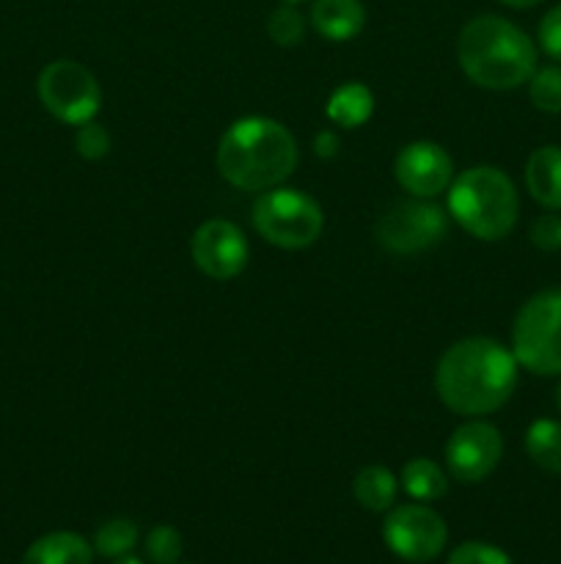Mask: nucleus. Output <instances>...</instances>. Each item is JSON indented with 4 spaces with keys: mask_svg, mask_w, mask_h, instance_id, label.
<instances>
[{
    "mask_svg": "<svg viewBox=\"0 0 561 564\" xmlns=\"http://www.w3.org/2000/svg\"><path fill=\"white\" fill-rule=\"evenodd\" d=\"M515 352L487 336H471L440 358L435 389L443 405L460 416H487L504 408L517 386Z\"/></svg>",
    "mask_w": 561,
    "mask_h": 564,
    "instance_id": "1",
    "label": "nucleus"
},
{
    "mask_svg": "<svg viewBox=\"0 0 561 564\" xmlns=\"http://www.w3.org/2000/svg\"><path fill=\"white\" fill-rule=\"evenodd\" d=\"M220 176L248 193L284 185L297 165V141L280 121L248 116L223 132L215 154Z\"/></svg>",
    "mask_w": 561,
    "mask_h": 564,
    "instance_id": "2",
    "label": "nucleus"
},
{
    "mask_svg": "<svg viewBox=\"0 0 561 564\" xmlns=\"http://www.w3.org/2000/svg\"><path fill=\"white\" fill-rule=\"evenodd\" d=\"M457 58L462 72L490 91H512L537 72V47L531 36L495 14L476 17L462 28Z\"/></svg>",
    "mask_w": 561,
    "mask_h": 564,
    "instance_id": "3",
    "label": "nucleus"
},
{
    "mask_svg": "<svg viewBox=\"0 0 561 564\" xmlns=\"http://www.w3.org/2000/svg\"><path fill=\"white\" fill-rule=\"evenodd\" d=\"M449 213L471 237L495 242L515 229L520 198L504 171L495 165H473L449 185Z\"/></svg>",
    "mask_w": 561,
    "mask_h": 564,
    "instance_id": "4",
    "label": "nucleus"
},
{
    "mask_svg": "<svg viewBox=\"0 0 561 564\" xmlns=\"http://www.w3.org/2000/svg\"><path fill=\"white\" fill-rule=\"evenodd\" d=\"M512 352L531 375H561V290H544L522 303L512 328Z\"/></svg>",
    "mask_w": 561,
    "mask_h": 564,
    "instance_id": "5",
    "label": "nucleus"
},
{
    "mask_svg": "<svg viewBox=\"0 0 561 564\" xmlns=\"http://www.w3.org/2000/svg\"><path fill=\"white\" fill-rule=\"evenodd\" d=\"M253 226L270 246L300 251L319 240L324 229V215L308 193L278 185L256 198Z\"/></svg>",
    "mask_w": 561,
    "mask_h": 564,
    "instance_id": "6",
    "label": "nucleus"
},
{
    "mask_svg": "<svg viewBox=\"0 0 561 564\" xmlns=\"http://www.w3.org/2000/svg\"><path fill=\"white\" fill-rule=\"evenodd\" d=\"M36 91L44 108L64 124H86L102 105V88L97 77L77 61L61 58L44 66L36 80Z\"/></svg>",
    "mask_w": 561,
    "mask_h": 564,
    "instance_id": "7",
    "label": "nucleus"
},
{
    "mask_svg": "<svg viewBox=\"0 0 561 564\" xmlns=\"http://www.w3.org/2000/svg\"><path fill=\"white\" fill-rule=\"evenodd\" d=\"M449 231V218L438 204L421 202H399L380 218L377 237L385 251L399 253H421L427 248L438 246Z\"/></svg>",
    "mask_w": 561,
    "mask_h": 564,
    "instance_id": "8",
    "label": "nucleus"
},
{
    "mask_svg": "<svg viewBox=\"0 0 561 564\" xmlns=\"http://www.w3.org/2000/svg\"><path fill=\"white\" fill-rule=\"evenodd\" d=\"M383 540L399 560L432 562L446 549L449 529L435 510L421 505H405L388 512L383 523Z\"/></svg>",
    "mask_w": 561,
    "mask_h": 564,
    "instance_id": "9",
    "label": "nucleus"
},
{
    "mask_svg": "<svg viewBox=\"0 0 561 564\" xmlns=\"http://www.w3.org/2000/svg\"><path fill=\"white\" fill-rule=\"evenodd\" d=\"M504 455V438L487 422H468L451 433L446 444V466L451 477L473 485L487 479Z\"/></svg>",
    "mask_w": 561,
    "mask_h": 564,
    "instance_id": "10",
    "label": "nucleus"
},
{
    "mask_svg": "<svg viewBox=\"0 0 561 564\" xmlns=\"http://www.w3.org/2000/svg\"><path fill=\"white\" fill-rule=\"evenodd\" d=\"M190 253L204 275L215 281H229L245 270L251 248L240 226L215 218L198 226L190 240Z\"/></svg>",
    "mask_w": 561,
    "mask_h": 564,
    "instance_id": "11",
    "label": "nucleus"
},
{
    "mask_svg": "<svg viewBox=\"0 0 561 564\" xmlns=\"http://www.w3.org/2000/svg\"><path fill=\"white\" fill-rule=\"evenodd\" d=\"M394 174L413 198H435L454 182V163L438 143L416 141L396 154Z\"/></svg>",
    "mask_w": 561,
    "mask_h": 564,
    "instance_id": "12",
    "label": "nucleus"
},
{
    "mask_svg": "<svg viewBox=\"0 0 561 564\" xmlns=\"http://www.w3.org/2000/svg\"><path fill=\"white\" fill-rule=\"evenodd\" d=\"M311 25L330 42H350L366 25V9L361 0H314Z\"/></svg>",
    "mask_w": 561,
    "mask_h": 564,
    "instance_id": "13",
    "label": "nucleus"
},
{
    "mask_svg": "<svg viewBox=\"0 0 561 564\" xmlns=\"http://www.w3.org/2000/svg\"><path fill=\"white\" fill-rule=\"evenodd\" d=\"M526 187L534 202L561 213V147L534 149L526 163Z\"/></svg>",
    "mask_w": 561,
    "mask_h": 564,
    "instance_id": "14",
    "label": "nucleus"
},
{
    "mask_svg": "<svg viewBox=\"0 0 561 564\" xmlns=\"http://www.w3.org/2000/svg\"><path fill=\"white\" fill-rule=\"evenodd\" d=\"M94 549L75 532H50L31 543L22 564H91Z\"/></svg>",
    "mask_w": 561,
    "mask_h": 564,
    "instance_id": "15",
    "label": "nucleus"
},
{
    "mask_svg": "<svg viewBox=\"0 0 561 564\" xmlns=\"http://www.w3.org/2000/svg\"><path fill=\"white\" fill-rule=\"evenodd\" d=\"M328 119L336 127H344V130H355L363 121H369L374 110V94L369 91V86L352 80L344 86L336 88L328 99Z\"/></svg>",
    "mask_w": 561,
    "mask_h": 564,
    "instance_id": "16",
    "label": "nucleus"
},
{
    "mask_svg": "<svg viewBox=\"0 0 561 564\" xmlns=\"http://www.w3.org/2000/svg\"><path fill=\"white\" fill-rule=\"evenodd\" d=\"M358 505L369 512H388L396 499V477L383 466H366L352 482Z\"/></svg>",
    "mask_w": 561,
    "mask_h": 564,
    "instance_id": "17",
    "label": "nucleus"
},
{
    "mask_svg": "<svg viewBox=\"0 0 561 564\" xmlns=\"http://www.w3.org/2000/svg\"><path fill=\"white\" fill-rule=\"evenodd\" d=\"M526 452L542 471L561 477V422L537 419L526 430Z\"/></svg>",
    "mask_w": 561,
    "mask_h": 564,
    "instance_id": "18",
    "label": "nucleus"
},
{
    "mask_svg": "<svg viewBox=\"0 0 561 564\" xmlns=\"http://www.w3.org/2000/svg\"><path fill=\"white\" fill-rule=\"evenodd\" d=\"M402 488L410 499L416 501H435L446 496L449 490V479H446L443 468L438 463L427 460V457H416L402 468Z\"/></svg>",
    "mask_w": 561,
    "mask_h": 564,
    "instance_id": "19",
    "label": "nucleus"
},
{
    "mask_svg": "<svg viewBox=\"0 0 561 564\" xmlns=\"http://www.w3.org/2000/svg\"><path fill=\"white\" fill-rule=\"evenodd\" d=\"M138 545V527L127 518H113L105 527H99L97 538H94V551L108 560H119V556L132 554Z\"/></svg>",
    "mask_w": 561,
    "mask_h": 564,
    "instance_id": "20",
    "label": "nucleus"
},
{
    "mask_svg": "<svg viewBox=\"0 0 561 564\" xmlns=\"http://www.w3.org/2000/svg\"><path fill=\"white\" fill-rule=\"evenodd\" d=\"M528 97L542 113H561V66L534 72L528 80Z\"/></svg>",
    "mask_w": 561,
    "mask_h": 564,
    "instance_id": "21",
    "label": "nucleus"
},
{
    "mask_svg": "<svg viewBox=\"0 0 561 564\" xmlns=\"http://www.w3.org/2000/svg\"><path fill=\"white\" fill-rule=\"evenodd\" d=\"M267 33L275 44H280V47H295V44L302 42L306 20H302L300 11L295 9V3H284L270 14Z\"/></svg>",
    "mask_w": 561,
    "mask_h": 564,
    "instance_id": "22",
    "label": "nucleus"
},
{
    "mask_svg": "<svg viewBox=\"0 0 561 564\" xmlns=\"http://www.w3.org/2000/svg\"><path fill=\"white\" fill-rule=\"evenodd\" d=\"M182 534L168 523H160L146 534V556L154 564H176L182 556Z\"/></svg>",
    "mask_w": 561,
    "mask_h": 564,
    "instance_id": "23",
    "label": "nucleus"
},
{
    "mask_svg": "<svg viewBox=\"0 0 561 564\" xmlns=\"http://www.w3.org/2000/svg\"><path fill=\"white\" fill-rule=\"evenodd\" d=\"M75 147L77 154L86 160H102L105 154L110 152V135L102 124L97 121H86V124L77 127V135H75Z\"/></svg>",
    "mask_w": 561,
    "mask_h": 564,
    "instance_id": "24",
    "label": "nucleus"
},
{
    "mask_svg": "<svg viewBox=\"0 0 561 564\" xmlns=\"http://www.w3.org/2000/svg\"><path fill=\"white\" fill-rule=\"evenodd\" d=\"M449 564H512L501 549L487 543H462L451 551Z\"/></svg>",
    "mask_w": 561,
    "mask_h": 564,
    "instance_id": "25",
    "label": "nucleus"
},
{
    "mask_svg": "<svg viewBox=\"0 0 561 564\" xmlns=\"http://www.w3.org/2000/svg\"><path fill=\"white\" fill-rule=\"evenodd\" d=\"M531 242L539 251H561V215H539L531 224Z\"/></svg>",
    "mask_w": 561,
    "mask_h": 564,
    "instance_id": "26",
    "label": "nucleus"
},
{
    "mask_svg": "<svg viewBox=\"0 0 561 564\" xmlns=\"http://www.w3.org/2000/svg\"><path fill=\"white\" fill-rule=\"evenodd\" d=\"M537 39H539V47H542L550 58L561 61V3L553 6V9L542 17Z\"/></svg>",
    "mask_w": 561,
    "mask_h": 564,
    "instance_id": "27",
    "label": "nucleus"
},
{
    "mask_svg": "<svg viewBox=\"0 0 561 564\" xmlns=\"http://www.w3.org/2000/svg\"><path fill=\"white\" fill-rule=\"evenodd\" d=\"M339 135H336L333 130H322L317 138H314V152H317V158H336V152H339Z\"/></svg>",
    "mask_w": 561,
    "mask_h": 564,
    "instance_id": "28",
    "label": "nucleus"
},
{
    "mask_svg": "<svg viewBox=\"0 0 561 564\" xmlns=\"http://www.w3.org/2000/svg\"><path fill=\"white\" fill-rule=\"evenodd\" d=\"M504 6H512V9H531V6L542 3V0H501Z\"/></svg>",
    "mask_w": 561,
    "mask_h": 564,
    "instance_id": "29",
    "label": "nucleus"
},
{
    "mask_svg": "<svg viewBox=\"0 0 561 564\" xmlns=\"http://www.w3.org/2000/svg\"><path fill=\"white\" fill-rule=\"evenodd\" d=\"M113 564H143V562L138 560V556H132V554H124V556H119V560H113Z\"/></svg>",
    "mask_w": 561,
    "mask_h": 564,
    "instance_id": "30",
    "label": "nucleus"
},
{
    "mask_svg": "<svg viewBox=\"0 0 561 564\" xmlns=\"http://www.w3.org/2000/svg\"><path fill=\"white\" fill-rule=\"evenodd\" d=\"M556 405H559V411H561V383H559V389H556Z\"/></svg>",
    "mask_w": 561,
    "mask_h": 564,
    "instance_id": "31",
    "label": "nucleus"
},
{
    "mask_svg": "<svg viewBox=\"0 0 561 564\" xmlns=\"http://www.w3.org/2000/svg\"><path fill=\"white\" fill-rule=\"evenodd\" d=\"M284 3H295L297 6V3H302V0H284Z\"/></svg>",
    "mask_w": 561,
    "mask_h": 564,
    "instance_id": "32",
    "label": "nucleus"
}]
</instances>
